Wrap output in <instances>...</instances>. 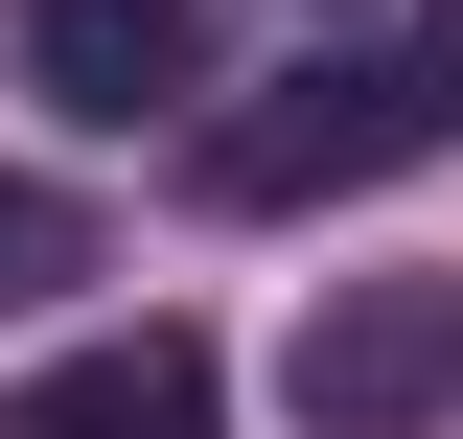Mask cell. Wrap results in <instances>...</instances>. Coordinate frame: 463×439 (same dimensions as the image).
Masks as SVG:
<instances>
[{
    "label": "cell",
    "instance_id": "6da1fadb",
    "mask_svg": "<svg viewBox=\"0 0 463 439\" xmlns=\"http://www.w3.org/2000/svg\"><path fill=\"white\" fill-rule=\"evenodd\" d=\"M463 139V70H417V47H301L255 116H209L185 163H209V209H325V185H394V163H440Z\"/></svg>",
    "mask_w": 463,
    "mask_h": 439
},
{
    "label": "cell",
    "instance_id": "5b68a950",
    "mask_svg": "<svg viewBox=\"0 0 463 439\" xmlns=\"http://www.w3.org/2000/svg\"><path fill=\"white\" fill-rule=\"evenodd\" d=\"M47 277H93V231H70V185L0 163V301H47Z\"/></svg>",
    "mask_w": 463,
    "mask_h": 439
},
{
    "label": "cell",
    "instance_id": "3957f363",
    "mask_svg": "<svg viewBox=\"0 0 463 439\" xmlns=\"http://www.w3.org/2000/svg\"><path fill=\"white\" fill-rule=\"evenodd\" d=\"M0 47H24V93L70 139H139V116L209 93V0H0Z\"/></svg>",
    "mask_w": 463,
    "mask_h": 439
},
{
    "label": "cell",
    "instance_id": "277c9868",
    "mask_svg": "<svg viewBox=\"0 0 463 439\" xmlns=\"http://www.w3.org/2000/svg\"><path fill=\"white\" fill-rule=\"evenodd\" d=\"M0 439H209V347L185 324H116V347H70V370L0 393Z\"/></svg>",
    "mask_w": 463,
    "mask_h": 439
},
{
    "label": "cell",
    "instance_id": "7a4b0ae2",
    "mask_svg": "<svg viewBox=\"0 0 463 439\" xmlns=\"http://www.w3.org/2000/svg\"><path fill=\"white\" fill-rule=\"evenodd\" d=\"M279 416L301 439H440L463 416V277H325L279 347Z\"/></svg>",
    "mask_w": 463,
    "mask_h": 439
}]
</instances>
